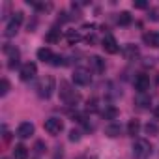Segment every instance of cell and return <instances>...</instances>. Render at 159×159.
Segmentation results:
<instances>
[{"label":"cell","instance_id":"obj_34","mask_svg":"<svg viewBox=\"0 0 159 159\" xmlns=\"http://www.w3.org/2000/svg\"><path fill=\"white\" fill-rule=\"evenodd\" d=\"M157 83H159V77H157Z\"/></svg>","mask_w":159,"mask_h":159},{"label":"cell","instance_id":"obj_18","mask_svg":"<svg viewBox=\"0 0 159 159\" xmlns=\"http://www.w3.org/2000/svg\"><path fill=\"white\" fill-rule=\"evenodd\" d=\"M13 159H28V148L25 144H17L13 148Z\"/></svg>","mask_w":159,"mask_h":159},{"label":"cell","instance_id":"obj_10","mask_svg":"<svg viewBox=\"0 0 159 159\" xmlns=\"http://www.w3.org/2000/svg\"><path fill=\"white\" fill-rule=\"evenodd\" d=\"M135 90L139 94H146V90H150V77L146 73H139L135 77Z\"/></svg>","mask_w":159,"mask_h":159},{"label":"cell","instance_id":"obj_30","mask_svg":"<svg viewBox=\"0 0 159 159\" xmlns=\"http://www.w3.org/2000/svg\"><path fill=\"white\" fill-rule=\"evenodd\" d=\"M45 152V144L39 140V142H36V153H43Z\"/></svg>","mask_w":159,"mask_h":159},{"label":"cell","instance_id":"obj_12","mask_svg":"<svg viewBox=\"0 0 159 159\" xmlns=\"http://www.w3.org/2000/svg\"><path fill=\"white\" fill-rule=\"evenodd\" d=\"M32 135H34V124H30V122L19 124V127H17V137L19 139H28Z\"/></svg>","mask_w":159,"mask_h":159},{"label":"cell","instance_id":"obj_5","mask_svg":"<svg viewBox=\"0 0 159 159\" xmlns=\"http://www.w3.org/2000/svg\"><path fill=\"white\" fill-rule=\"evenodd\" d=\"M23 25V11H17V13H13V17L8 21V25H6V30H4V36L6 38H13L17 32H19V26Z\"/></svg>","mask_w":159,"mask_h":159},{"label":"cell","instance_id":"obj_6","mask_svg":"<svg viewBox=\"0 0 159 159\" xmlns=\"http://www.w3.org/2000/svg\"><path fill=\"white\" fill-rule=\"evenodd\" d=\"M2 51H4V54L8 56V67H10V69H15V67L19 66V60H21V52H19V49L13 47V45H10V43H6Z\"/></svg>","mask_w":159,"mask_h":159},{"label":"cell","instance_id":"obj_3","mask_svg":"<svg viewBox=\"0 0 159 159\" xmlns=\"http://www.w3.org/2000/svg\"><path fill=\"white\" fill-rule=\"evenodd\" d=\"M150 152H152V146L146 139H137L133 142V155L137 159H146L150 155Z\"/></svg>","mask_w":159,"mask_h":159},{"label":"cell","instance_id":"obj_16","mask_svg":"<svg viewBox=\"0 0 159 159\" xmlns=\"http://www.w3.org/2000/svg\"><path fill=\"white\" fill-rule=\"evenodd\" d=\"M38 58L41 60V62H52V58H54V54H52V51L49 49V47H41V49H38Z\"/></svg>","mask_w":159,"mask_h":159},{"label":"cell","instance_id":"obj_4","mask_svg":"<svg viewBox=\"0 0 159 159\" xmlns=\"http://www.w3.org/2000/svg\"><path fill=\"white\" fill-rule=\"evenodd\" d=\"M73 83L79 86H88L92 83V71L86 67H77L73 71Z\"/></svg>","mask_w":159,"mask_h":159},{"label":"cell","instance_id":"obj_24","mask_svg":"<svg viewBox=\"0 0 159 159\" xmlns=\"http://www.w3.org/2000/svg\"><path fill=\"white\" fill-rule=\"evenodd\" d=\"M66 38H67V41L73 45V43H77V41H81V34H79L77 30H69L67 34H66Z\"/></svg>","mask_w":159,"mask_h":159},{"label":"cell","instance_id":"obj_33","mask_svg":"<svg viewBox=\"0 0 159 159\" xmlns=\"http://www.w3.org/2000/svg\"><path fill=\"white\" fill-rule=\"evenodd\" d=\"M79 159H96V157H88V155H83V157H79Z\"/></svg>","mask_w":159,"mask_h":159},{"label":"cell","instance_id":"obj_29","mask_svg":"<svg viewBox=\"0 0 159 159\" xmlns=\"http://www.w3.org/2000/svg\"><path fill=\"white\" fill-rule=\"evenodd\" d=\"M51 64L58 67V66H64L66 62H64V56H60V54H54V58H52V62H51Z\"/></svg>","mask_w":159,"mask_h":159},{"label":"cell","instance_id":"obj_28","mask_svg":"<svg viewBox=\"0 0 159 159\" xmlns=\"http://www.w3.org/2000/svg\"><path fill=\"white\" fill-rule=\"evenodd\" d=\"M146 133H148V135H157V133H159V127H157L155 124H148V125H146Z\"/></svg>","mask_w":159,"mask_h":159},{"label":"cell","instance_id":"obj_31","mask_svg":"<svg viewBox=\"0 0 159 159\" xmlns=\"http://www.w3.org/2000/svg\"><path fill=\"white\" fill-rule=\"evenodd\" d=\"M133 6H135L137 10H144V8H148V4L142 2V0H139V2H133Z\"/></svg>","mask_w":159,"mask_h":159},{"label":"cell","instance_id":"obj_17","mask_svg":"<svg viewBox=\"0 0 159 159\" xmlns=\"http://www.w3.org/2000/svg\"><path fill=\"white\" fill-rule=\"evenodd\" d=\"M120 133H122V125H120V124H109V125L105 127V135L111 137V139L120 137Z\"/></svg>","mask_w":159,"mask_h":159},{"label":"cell","instance_id":"obj_21","mask_svg":"<svg viewBox=\"0 0 159 159\" xmlns=\"http://www.w3.org/2000/svg\"><path fill=\"white\" fill-rule=\"evenodd\" d=\"M60 38H62V34H60V30H58V28L49 30V34L45 36V39H47L49 43H58V41H60Z\"/></svg>","mask_w":159,"mask_h":159},{"label":"cell","instance_id":"obj_2","mask_svg":"<svg viewBox=\"0 0 159 159\" xmlns=\"http://www.w3.org/2000/svg\"><path fill=\"white\" fill-rule=\"evenodd\" d=\"M60 98H62V101L67 103V105H77V101H79V94H77V92L71 88V84L66 83V81L60 83Z\"/></svg>","mask_w":159,"mask_h":159},{"label":"cell","instance_id":"obj_11","mask_svg":"<svg viewBox=\"0 0 159 159\" xmlns=\"http://www.w3.org/2000/svg\"><path fill=\"white\" fill-rule=\"evenodd\" d=\"M88 66H90V71H94V73H103L105 71V60L101 56H90Z\"/></svg>","mask_w":159,"mask_h":159},{"label":"cell","instance_id":"obj_14","mask_svg":"<svg viewBox=\"0 0 159 159\" xmlns=\"http://www.w3.org/2000/svg\"><path fill=\"white\" fill-rule=\"evenodd\" d=\"M142 39H144L146 45L159 49V32H146V34L142 36Z\"/></svg>","mask_w":159,"mask_h":159},{"label":"cell","instance_id":"obj_20","mask_svg":"<svg viewBox=\"0 0 159 159\" xmlns=\"http://www.w3.org/2000/svg\"><path fill=\"white\" fill-rule=\"evenodd\" d=\"M139 131H140V122L139 120H129V124H127V135L135 137V135H139Z\"/></svg>","mask_w":159,"mask_h":159},{"label":"cell","instance_id":"obj_27","mask_svg":"<svg viewBox=\"0 0 159 159\" xmlns=\"http://www.w3.org/2000/svg\"><path fill=\"white\" fill-rule=\"evenodd\" d=\"M69 140H71V142H77V140H81V131H77V129H71V131H69Z\"/></svg>","mask_w":159,"mask_h":159},{"label":"cell","instance_id":"obj_8","mask_svg":"<svg viewBox=\"0 0 159 159\" xmlns=\"http://www.w3.org/2000/svg\"><path fill=\"white\" fill-rule=\"evenodd\" d=\"M43 127H45V131H47L49 135H58V133H62V129H64V122H62L60 118H47L45 124H43Z\"/></svg>","mask_w":159,"mask_h":159},{"label":"cell","instance_id":"obj_19","mask_svg":"<svg viewBox=\"0 0 159 159\" xmlns=\"http://www.w3.org/2000/svg\"><path fill=\"white\" fill-rule=\"evenodd\" d=\"M124 56H125V60H135L137 56H139V47H135V45H125V49H124Z\"/></svg>","mask_w":159,"mask_h":159},{"label":"cell","instance_id":"obj_15","mask_svg":"<svg viewBox=\"0 0 159 159\" xmlns=\"http://www.w3.org/2000/svg\"><path fill=\"white\" fill-rule=\"evenodd\" d=\"M101 116L105 120H116L118 118V109L114 105H105V109L101 111Z\"/></svg>","mask_w":159,"mask_h":159},{"label":"cell","instance_id":"obj_9","mask_svg":"<svg viewBox=\"0 0 159 159\" xmlns=\"http://www.w3.org/2000/svg\"><path fill=\"white\" fill-rule=\"evenodd\" d=\"M36 73H38V66H36L34 62L23 64V67H21V71H19L21 81H32V79L36 77Z\"/></svg>","mask_w":159,"mask_h":159},{"label":"cell","instance_id":"obj_26","mask_svg":"<svg viewBox=\"0 0 159 159\" xmlns=\"http://www.w3.org/2000/svg\"><path fill=\"white\" fill-rule=\"evenodd\" d=\"M10 92V83L8 79H2V86H0V96H6Z\"/></svg>","mask_w":159,"mask_h":159},{"label":"cell","instance_id":"obj_1","mask_svg":"<svg viewBox=\"0 0 159 159\" xmlns=\"http://www.w3.org/2000/svg\"><path fill=\"white\" fill-rule=\"evenodd\" d=\"M52 92H54V79L51 75L41 77L39 81H38V84H36V94L41 99H49L52 96Z\"/></svg>","mask_w":159,"mask_h":159},{"label":"cell","instance_id":"obj_25","mask_svg":"<svg viewBox=\"0 0 159 159\" xmlns=\"http://www.w3.org/2000/svg\"><path fill=\"white\" fill-rule=\"evenodd\" d=\"M86 111H90V112H94V111H98V99H96V98H92V99H88V103H86Z\"/></svg>","mask_w":159,"mask_h":159},{"label":"cell","instance_id":"obj_22","mask_svg":"<svg viewBox=\"0 0 159 159\" xmlns=\"http://www.w3.org/2000/svg\"><path fill=\"white\" fill-rule=\"evenodd\" d=\"M118 25L129 26V25H131V13H129V11H122V13L118 15Z\"/></svg>","mask_w":159,"mask_h":159},{"label":"cell","instance_id":"obj_7","mask_svg":"<svg viewBox=\"0 0 159 159\" xmlns=\"http://www.w3.org/2000/svg\"><path fill=\"white\" fill-rule=\"evenodd\" d=\"M101 47H103V51H105L107 54H116V52L120 51V45H118L116 38L111 36V34H105V38L101 39Z\"/></svg>","mask_w":159,"mask_h":159},{"label":"cell","instance_id":"obj_23","mask_svg":"<svg viewBox=\"0 0 159 159\" xmlns=\"http://www.w3.org/2000/svg\"><path fill=\"white\" fill-rule=\"evenodd\" d=\"M28 4H32L38 11H51V8H52L49 2H28Z\"/></svg>","mask_w":159,"mask_h":159},{"label":"cell","instance_id":"obj_35","mask_svg":"<svg viewBox=\"0 0 159 159\" xmlns=\"http://www.w3.org/2000/svg\"><path fill=\"white\" fill-rule=\"evenodd\" d=\"M4 159H6V157H4Z\"/></svg>","mask_w":159,"mask_h":159},{"label":"cell","instance_id":"obj_13","mask_svg":"<svg viewBox=\"0 0 159 159\" xmlns=\"http://www.w3.org/2000/svg\"><path fill=\"white\" fill-rule=\"evenodd\" d=\"M150 103H152V96H150V94H137L135 105H137L139 109H148Z\"/></svg>","mask_w":159,"mask_h":159},{"label":"cell","instance_id":"obj_32","mask_svg":"<svg viewBox=\"0 0 159 159\" xmlns=\"http://www.w3.org/2000/svg\"><path fill=\"white\" fill-rule=\"evenodd\" d=\"M153 116H155V118L159 120V103H157V105L153 107Z\"/></svg>","mask_w":159,"mask_h":159}]
</instances>
